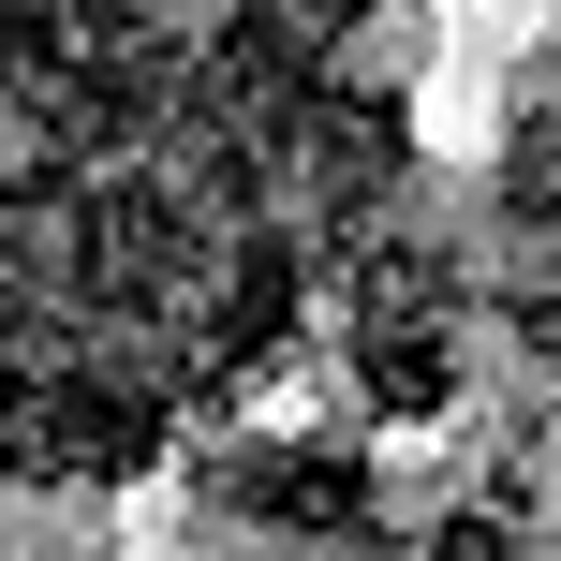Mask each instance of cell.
Segmentation results:
<instances>
[{
	"mask_svg": "<svg viewBox=\"0 0 561 561\" xmlns=\"http://www.w3.org/2000/svg\"><path fill=\"white\" fill-rule=\"evenodd\" d=\"M237 503H252V517H296V533H355V517H369V473L325 458V444H280V458L237 473Z\"/></svg>",
	"mask_w": 561,
	"mask_h": 561,
	"instance_id": "6da1fadb",
	"label": "cell"
},
{
	"mask_svg": "<svg viewBox=\"0 0 561 561\" xmlns=\"http://www.w3.org/2000/svg\"><path fill=\"white\" fill-rule=\"evenodd\" d=\"M355 369H369V399H385V414H444V385H458V325H444V340H355Z\"/></svg>",
	"mask_w": 561,
	"mask_h": 561,
	"instance_id": "7a4b0ae2",
	"label": "cell"
}]
</instances>
